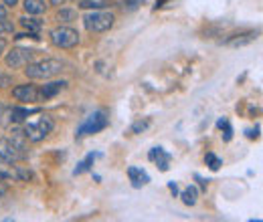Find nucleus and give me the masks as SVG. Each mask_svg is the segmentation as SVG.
<instances>
[{"instance_id": "nucleus-16", "label": "nucleus", "mask_w": 263, "mask_h": 222, "mask_svg": "<svg viewBox=\"0 0 263 222\" xmlns=\"http://www.w3.org/2000/svg\"><path fill=\"white\" fill-rule=\"evenodd\" d=\"M197 196H198V190L195 186H189L186 190L180 194V198H182V202H184L186 206H195V204H197Z\"/></svg>"}, {"instance_id": "nucleus-8", "label": "nucleus", "mask_w": 263, "mask_h": 222, "mask_svg": "<svg viewBox=\"0 0 263 222\" xmlns=\"http://www.w3.org/2000/svg\"><path fill=\"white\" fill-rule=\"evenodd\" d=\"M27 154H23L21 150L14 148V144L10 139H0V159L6 164H16L18 159H23Z\"/></svg>"}, {"instance_id": "nucleus-17", "label": "nucleus", "mask_w": 263, "mask_h": 222, "mask_svg": "<svg viewBox=\"0 0 263 222\" xmlns=\"http://www.w3.org/2000/svg\"><path fill=\"white\" fill-rule=\"evenodd\" d=\"M12 178H16V180H21V182H29V180H33V172L27 170V168L16 166V168L12 170Z\"/></svg>"}, {"instance_id": "nucleus-14", "label": "nucleus", "mask_w": 263, "mask_h": 222, "mask_svg": "<svg viewBox=\"0 0 263 222\" xmlns=\"http://www.w3.org/2000/svg\"><path fill=\"white\" fill-rule=\"evenodd\" d=\"M23 6H25V10H27V14H33V16H39V14H43V12L47 10L45 0H25Z\"/></svg>"}, {"instance_id": "nucleus-26", "label": "nucleus", "mask_w": 263, "mask_h": 222, "mask_svg": "<svg viewBox=\"0 0 263 222\" xmlns=\"http://www.w3.org/2000/svg\"><path fill=\"white\" fill-rule=\"evenodd\" d=\"M126 4H128V8H130V10H134V8L142 6V4H144V0H126Z\"/></svg>"}, {"instance_id": "nucleus-23", "label": "nucleus", "mask_w": 263, "mask_h": 222, "mask_svg": "<svg viewBox=\"0 0 263 222\" xmlns=\"http://www.w3.org/2000/svg\"><path fill=\"white\" fill-rule=\"evenodd\" d=\"M148 126H150V119H140V122H136L134 126H132V133H142L144 129H148Z\"/></svg>"}, {"instance_id": "nucleus-31", "label": "nucleus", "mask_w": 263, "mask_h": 222, "mask_svg": "<svg viewBox=\"0 0 263 222\" xmlns=\"http://www.w3.org/2000/svg\"><path fill=\"white\" fill-rule=\"evenodd\" d=\"M6 45H8V43H6V38H2V36H0V55L6 51Z\"/></svg>"}, {"instance_id": "nucleus-15", "label": "nucleus", "mask_w": 263, "mask_h": 222, "mask_svg": "<svg viewBox=\"0 0 263 222\" xmlns=\"http://www.w3.org/2000/svg\"><path fill=\"white\" fill-rule=\"evenodd\" d=\"M21 25H23L29 32H39L41 31V27H43V21L36 18V16H33V14H29V16H23V18H21Z\"/></svg>"}, {"instance_id": "nucleus-11", "label": "nucleus", "mask_w": 263, "mask_h": 222, "mask_svg": "<svg viewBox=\"0 0 263 222\" xmlns=\"http://www.w3.org/2000/svg\"><path fill=\"white\" fill-rule=\"evenodd\" d=\"M128 176H130L132 186H134V188H140V186H144V184L150 182L148 174H146L142 168H130V170H128Z\"/></svg>"}, {"instance_id": "nucleus-25", "label": "nucleus", "mask_w": 263, "mask_h": 222, "mask_svg": "<svg viewBox=\"0 0 263 222\" xmlns=\"http://www.w3.org/2000/svg\"><path fill=\"white\" fill-rule=\"evenodd\" d=\"M10 85H12V77L0 71V89H4V87H10Z\"/></svg>"}, {"instance_id": "nucleus-3", "label": "nucleus", "mask_w": 263, "mask_h": 222, "mask_svg": "<svg viewBox=\"0 0 263 222\" xmlns=\"http://www.w3.org/2000/svg\"><path fill=\"white\" fill-rule=\"evenodd\" d=\"M53 127H55V122H53L51 117L43 115V117H39L34 124H27L25 129H23V133H25V137H27L29 142L39 144V142H43V139L53 131Z\"/></svg>"}, {"instance_id": "nucleus-6", "label": "nucleus", "mask_w": 263, "mask_h": 222, "mask_svg": "<svg viewBox=\"0 0 263 222\" xmlns=\"http://www.w3.org/2000/svg\"><path fill=\"white\" fill-rule=\"evenodd\" d=\"M34 59V51L31 49H12L8 55H6V65L10 69H21V67H27L29 63H33Z\"/></svg>"}, {"instance_id": "nucleus-4", "label": "nucleus", "mask_w": 263, "mask_h": 222, "mask_svg": "<svg viewBox=\"0 0 263 222\" xmlns=\"http://www.w3.org/2000/svg\"><path fill=\"white\" fill-rule=\"evenodd\" d=\"M49 36L57 49H73L79 45V32L71 27H57L51 31Z\"/></svg>"}, {"instance_id": "nucleus-13", "label": "nucleus", "mask_w": 263, "mask_h": 222, "mask_svg": "<svg viewBox=\"0 0 263 222\" xmlns=\"http://www.w3.org/2000/svg\"><path fill=\"white\" fill-rule=\"evenodd\" d=\"M31 113H34V109H27V107H10L8 109V115H10L12 124H23Z\"/></svg>"}, {"instance_id": "nucleus-2", "label": "nucleus", "mask_w": 263, "mask_h": 222, "mask_svg": "<svg viewBox=\"0 0 263 222\" xmlns=\"http://www.w3.org/2000/svg\"><path fill=\"white\" fill-rule=\"evenodd\" d=\"M116 23V16L107 10H93L83 16V27L89 32H107Z\"/></svg>"}, {"instance_id": "nucleus-27", "label": "nucleus", "mask_w": 263, "mask_h": 222, "mask_svg": "<svg viewBox=\"0 0 263 222\" xmlns=\"http://www.w3.org/2000/svg\"><path fill=\"white\" fill-rule=\"evenodd\" d=\"M247 137H249V139H257V137H259V126L255 127V129H249V131H247Z\"/></svg>"}, {"instance_id": "nucleus-10", "label": "nucleus", "mask_w": 263, "mask_h": 222, "mask_svg": "<svg viewBox=\"0 0 263 222\" xmlns=\"http://www.w3.org/2000/svg\"><path fill=\"white\" fill-rule=\"evenodd\" d=\"M67 85H69L67 81H49L47 85H43V87L39 89L41 99H51V97H55L57 93H61Z\"/></svg>"}, {"instance_id": "nucleus-21", "label": "nucleus", "mask_w": 263, "mask_h": 222, "mask_svg": "<svg viewBox=\"0 0 263 222\" xmlns=\"http://www.w3.org/2000/svg\"><path fill=\"white\" fill-rule=\"evenodd\" d=\"M79 6L81 8H105L107 0H81Z\"/></svg>"}, {"instance_id": "nucleus-19", "label": "nucleus", "mask_w": 263, "mask_h": 222, "mask_svg": "<svg viewBox=\"0 0 263 222\" xmlns=\"http://www.w3.org/2000/svg\"><path fill=\"white\" fill-rule=\"evenodd\" d=\"M96 158H98L96 154H89L87 158L83 159V162H81V164H79V166L75 168V172H73V174H75V176H79V174H83V172H87V170L91 168V164H93V159H96Z\"/></svg>"}, {"instance_id": "nucleus-18", "label": "nucleus", "mask_w": 263, "mask_h": 222, "mask_svg": "<svg viewBox=\"0 0 263 222\" xmlns=\"http://www.w3.org/2000/svg\"><path fill=\"white\" fill-rule=\"evenodd\" d=\"M77 18V12L73 10V8H61L59 12H57V21L59 23H73Z\"/></svg>"}, {"instance_id": "nucleus-1", "label": "nucleus", "mask_w": 263, "mask_h": 222, "mask_svg": "<svg viewBox=\"0 0 263 222\" xmlns=\"http://www.w3.org/2000/svg\"><path fill=\"white\" fill-rule=\"evenodd\" d=\"M63 71V63L57 61V59H45V61H39V63H29L25 69V75L29 79H43V81H49L51 77L59 75Z\"/></svg>"}, {"instance_id": "nucleus-24", "label": "nucleus", "mask_w": 263, "mask_h": 222, "mask_svg": "<svg viewBox=\"0 0 263 222\" xmlns=\"http://www.w3.org/2000/svg\"><path fill=\"white\" fill-rule=\"evenodd\" d=\"M2 32H14V25H12L10 21L2 18V21H0V34H2Z\"/></svg>"}, {"instance_id": "nucleus-5", "label": "nucleus", "mask_w": 263, "mask_h": 222, "mask_svg": "<svg viewBox=\"0 0 263 222\" xmlns=\"http://www.w3.org/2000/svg\"><path fill=\"white\" fill-rule=\"evenodd\" d=\"M109 124V119H107V115L103 113V111H93L81 126L77 127V137H83V135H89V133H99L101 129H105Z\"/></svg>"}, {"instance_id": "nucleus-22", "label": "nucleus", "mask_w": 263, "mask_h": 222, "mask_svg": "<svg viewBox=\"0 0 263 222\" xmlns=\"http://www.w3.org/2000/svg\"><path fill=\"white\" fill-rule=\"evenodd\" d=\"M217 127H219V129H225V142H229L231 137H233V129H231V124L227 119H219V122H217Z\"/></svg>"}, {"instance_id": "nucleus-20", "label": "nucleus", "mask_w": 263, "mask_h": 222, "mask_svg": "<svg viewBox=\"0 0 263 222\" xmlns=\"http://www.w3.org/2000/svg\"><path fill=\"white\" fill-rule=\"evenodd\" d=\"M204 162H206V166H209V168H211L213 172H217V170H219V168L223 166L221 158H217V156H215V154H211V152H209V154L204 156Z\"/></svg>"}, {"instance_id": "nucleus-34", "label": "nucleus", "mask_w": 263, "mask_h": 222, "mask_svg": "<svg viewBox=\"0 0 263 222\" xmlns=\"http://www.w3.org/2000/svg\"><path fill=\"white\" fill-rule=\"evenodd\" d=\"M168 188H170L172 194H176V192H178V188H176V184H174V182H170V184H168Z\"/></svg>"}, {"instance_id": "nucleus-32", "label": "nucleus", "mask_w": 263, "mask_h": 222, "mask_svg": "<svg viewBox=\"0 0 263 222\" xmlns=\"http://www.w3.org/2000/svg\"><path fill=\"white\" fill-rule=\"evenodd\" d=\"M8 111V107L4 105V103H0V122H2V117H4V113Z\"/></svg>"}, {"instance_id": "nucleus-30", "label": "nucleus", "mask_w": 263, "mask_h": 222, "mask_svg": "<svg viewBox=\"0 0 263 222\" xmlns=\"http://www.w3.org/2000/svg\"><path fill=\"white\" fill-rule=\"evenodd\" d=\"M6 194H8V186H6V184H2V182H0V198H4V196H6Z\"/></svg>"}, {"instance_id": "nucleus-29", "label": "nucleus", "mask_w": 263, "mask_h": 222, "mask_svg": "<svg viewBox=\"0 0 263 222\" xmlns=\"http://www.w3.org/2000/svg\"><path fill=\"white\" fill-rule=\"evenodd\" d=\"M6 16H8V8H6L4 4H0V21L6 18Z\"/></svg>"}, {"instance_id": "nucleus-7", "label": "nucleus", "mask_w": 263, "mask_h": 222, "mask_svg": "<svg viewBox=\"0 0 263 222\" xmlns=\"http://www.w3.org/2000/svg\"><path fill=\"white\" fill-rule=\"evenodd\" d=\"M12 97H14L16 101H23V103L41 101L39 87L33 85V83H25V85H16V87H12Z\"/></svg>"}, {"instance_id": "nucleus-33", "label": "nucleus", "mask_w": 263, "mask_h": 222, "mask_svg": "<svg viewBox=\"0 0 263 222\" xmlns=\"http://www.w3.org/2000/svg\"><path fill=\"white\" fill-rule=\"evenodd\" d=\"M67 0H49V4H53V6H61V4H65Z\"/></svg>"}, {"instance_id": "nucleus-28", "label": "nucleus", "mask_w": 263, "mask_h": 222, "mask_svg": "<svg viewBox=\"0 0 263 222\" xmlns=\"http://www.w3.org/2000/svg\"><path fill=\"white\" fill-rule=\"evenodd\" d=\"M2 2H4L6 8H14V6L18 4V0H2Z\"/></svg>"}, {"instance_id": "nucleus-12", "label": "nucleus", "mask_w": 263, "mask_h": 222, "mask_svg": "<svg viewBox=\"0 0 263 222\" xmlns=\"http://www.w3.org/2000/svg\"><path fill=\"white\" fill-rule=\"evenodd\" d=\"M148 158L152 159V162H156L158 164V168L162 170V172H166L168 170V162H170V156L166 154L162 148H154L152 152H150V156Z\"/></svg>"}, {"instance_id": "nucleus-9", "label": "nucleus", "mask_w": 263, "mask_h": 222, "mask_svg": "<svg viewBox=\"0 0 263 222\" xmlns=\"http://www.w3.org/2000/svg\"><path fill=\"white\" fill-rule=\"evenodd\" d=\"M257 36H259V32L257 31L239 32V34H233V36H229V38H225V41H223V45H225V47H233V49H237V47L251 45L253 41H257Z\"/></svg>"}]
</instances>
